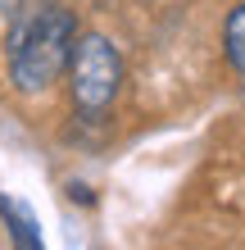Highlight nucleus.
I'll use <instances>...</instances> for the list:
<instances>
[{
  "label": "nucleus",
  "instance_id": "f257e3e1",
  "mask_svg": "<svg viewBox=\"0 0 245 250\" xmlns=\"http://www.w3.org/2000/svg\"><path fill=\"white\" fill-rule=\"evenodd\" d=\"M77 46V19L59 0H41L23 9L9 37V82L19 96H37L59 78Z\"/></svg>",
  "mask_w": 245,
  "mask_h": 250
},
{
  "label": "nucleus",
  "instance_id": "f03ea898",
  "mask_svg": "<svg viewBox=\"0 0 245 250\" xmlns=\"http://www.w3.org/2000/svg\"><path fill=\"white\" fill-rule=\"evenodd\" d=\"M123 55L105 32H77L73 60H68V96L86 123H100L123 91Z\"/></svg>",
  "mask_w": 245,
  "mask_h": 250
},
{
  "label": "nucleus",
  "instance_id": "7ed1b4c3",
  "mask_svg": "<svg viewBox=\"0 0 245 250\" xmlns=\"http://www.w3.org/2000/svg\"><path fill=\"white\" fill-rule=\"evenodd\" d=\"M223 55H227V64H232V73L245 82V0L223 23Z\"/></svg>",
  "mask_w": 245,
  "mask_h": 250
},
{
  "label": "nucleus",
  "instance_id": "20e7f679",
  "mask_svg": "<svg viewBox=\"0 0 245 250\" xmlns=\"http://www.w3.org/2000/svg\"><path fill=\"white\" fill-rule=\"evenodd\" d=\"M0 14H5V19H9V14H19V0H0Z\"/></svg>",
  "mask_w": 245,
  "mask_h": 250
}]
</instances>
